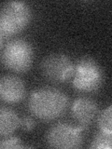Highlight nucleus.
I'll list each match as a JSON object with an SVG mask.
<instances>
[{
	"label": "nucleus",
	"instance_id": "nucleus-1",
	"mask_svg": "<svg viewBox=\"0 0 112 149\" xmlns=\"http://www.w3.org/2000/svg\"><path fill=\"white\" fill-rule=\"evenodd\" d=\"M68 105L65 93L53 88H42L30 96L28 107L36 118L50 121L62 116Z\"/></svg>",
	"mask_w": 112,
	"mask_h": 149
},
{
	"label": "nucleus",
	"instance_id": "nucleus-2",
	"mask_svg": "<svg viewBox=\"0 0 112 149\" xmlns=\"http://www.w3.org/2000/svg\"><path fill=\"white\" fill-rule=\"evenodd\" d=\"M32 18L30 7L22 1H11L0 9V35L11 36L29 24Z\"/></svg>",
	"mask_w": 112,
	"mask_h": 149
},
{
	"label": "nucleus",
	"instance_id": "nucleus-3",
	"mask_svg": "<svg viewBox=\"0 0 112 149\" xmlns=\"http://www.w3.org/2000/svg\"><path fill=\"white\" fill-rule=\"evenodd\" d=\"M73 87L78 91L93 92L102 86L104 73L94 60L82 58L74 67Z\"/></svg>",
	"mask_w": 112,
	"mask_h": 149
},
{
	"label": "nucleus",
	"instance_id": "nucleus-4",
	"mask_svg": "<svg viewBox=\"0 0 112 149\" xmlns=\"http://www.w3.org/2000/svg\"><path fill=\"white\" fill-rule=\"evenodd\" d=\"M34 60L32 45L24 39H13L6 45L2 54L3 64L17 73L29 70Z\"/></svg>",
	"mask_w": 112,
	"mask_h": 149
},
{
	"label": "nucleus",
	"instance_id": "nucleus-5",
	"mask_svg": "<svg viewBox=\"0 0 112 149\" xmlns=\"http://www.w3.org/2000/svg\"><path fill=\"white\" fill-rule=\"evenodd\" d=\"M86 128L82 125L75 127L67 123H58L49 130L47 141L54 148H78L82 143V132Z\"/></svg>",
	"mask_w": 112,
	"mask_h": 149
},
{
	"label": "nucleus",
	"instance_id": "nucleus-6",
	"mask_svg": "<svg viewBox=\"0 0 112 149\" xmlns=\"http://www.w3.org/2000/svg\"><path fill=\"white\" fill-rule=\"evenodd\" d=\"M74 65L66 55L51 54L43 60L41 70L50 81L64 82L73 76Z\"/></svg>",
	"mask_w": 112,
	"mask_h": 149
},
{
	"label": "nucleus",
	"instance_id": "nucleus-7",
	"mask_svg": "<svg viewBox=\"0 0 112 149\" xmlns=\"http://www.w3.org/2000/svg\"><path fill=\"white\" fill-rule=\"evenodd\" d=\"M26 94L25 85L16 76H4L0 77V99L8 104L21 102Z\"/></svg>",
	"mask_w": 112,
	"mask_h": 149
},
{
	"label": "nucleus",
	"instance_id": "nucleus-8",
	"mask_svg": "<svg viewBox=\"0 0 112 149\" xmlns=\"http://www.w3.org/2000/svg\"><path fill=\"white\" fill-rule=\"evenodd\" d=\"M71 112L72 116L79 122V125L87 127L95 119L98 106L96 102L90 98L80 97L73 102Z\"/></svg>",
	"mask_w": 112,
	"mask_h": 149
},
{
	"label": "nucleus",
	"instance_id": "nucleus-9",
	"mask_svg": "<svg viewBox=\"0 0 112 149\" xmlns=\"http://www.w3.org/2000/svg\"><path fill=\"white\" fill-rule=\"evenodd\" d=\"M21 118L14 110L0 106V136L7 137L20 127Z\"/></svg>",
	"mask_w": 112,
	"mask_h": 149
},
{
	"label": "nucleus",
	"instance_id": "nucleus-10",
	"mask_svg": "<svg viewBox=\"0 0 112 149\" xmlns=\"http://www.w3.org/2000/svg\"><path fill=\"white\" fill-rule=\"evenodd\" d=\"M112 133L103 132L100 130V132L95 134L93 137L90 147L94 149H110L112 146Z\"/></svg>",
	"mask_w": 112,
	"mask_h": 149
},
{
	"label": "nucleus",
	"instance_id": "nucleus-11",
	"mask_svg": "<svg viewBox=\"0 0 112 149\" xmlns=\"http://www.w3.org/2000/svg\"><path fill=\"white\" fill-rule=\"evenodd\" d=\"M111 118V105H109L106 110L102 112L99 118H98V125H99L101 132L112 133Z\"/></svg>",
	"mask_w": 112,
	"mask_h": 149
},
{
	"label": "nucleus",
	"instance_id": "nucleus-12",
	"mask_svg": "<svg viewBox=\"0 0 112 149\" xmlns=\"http://www.w3.org/2000/svg\"><path fill=\"white\" fill-rule=\"evenodd\" d=\"M24 147L22 143V141L18 137H8L7 136L6 139L0 142V148L4 149H10V148H22Z\"/></svg>",
	"mask_w": 112,
	"mask_h": 149
},
{
	"label": "nucleus",
	"instance_id": "nucleus-13",
	"mask_svg": "<svg viewBox=\"0 0 112 149\" xmlns=\"http://www.w3.org/2000/svg\"><path fill=\"white\" fill-rule=\"evenodd\" d=\"M20 126L25 130H32L35 128V121L30 116H24L21 119Z\"/></svg>",
	"mask_w": 112,
	"mask_h": 149
},
{
	"label": "nucleus",
	"instance_id": "nucleus-14",
	"mask_svg": "<svg viewBox=\"0 0 112 149\" xmlns=\"http://www.w3.org/2000/svg\"><path fill=\"white\" fill-rule=\"evenodd\" d=\"M2 44H3V37L1 35H0V49L2 48Z\"/></svg>",
	"mask_w": 112,
	"mask_h": 149
}]
</instances>
